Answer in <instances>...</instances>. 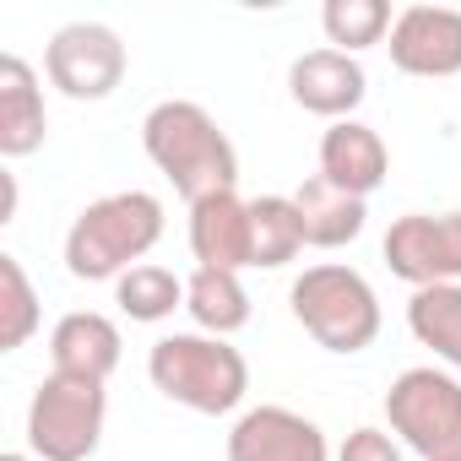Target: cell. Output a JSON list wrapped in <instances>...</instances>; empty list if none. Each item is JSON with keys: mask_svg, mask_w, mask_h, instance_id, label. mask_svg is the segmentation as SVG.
Returning a JSON list of instances; mask_svg holds the SVG:
<instances>
[{"mask_svg": "<svg viewBox=\"0 0 461 461\" xmlns=\"http://www.w3.org/2000/svg\"><path fill=\"white\" fill-rule=\"evenodd\" d=\"M141 147L168 174V185L195 206L206 195H222L240 185V152L228 141V131L190 98H163L141 120Z\"/></svg>", "mask_w": 461, "mask_h": 461, "instance_id": "6da1fadb", "label": "cell"}, {"mask_svg": "<svg viewBox=\"0 0 461 461\" xmlns=\"http://www.w3.org/2000/svg\"><path fill=\"white\" fill-rule=\"evenodd\" d=\"M288 93L299 109L321 114V120H353V109L364 104L369 93V77L358 66V55H342V50H310L288 66Z\"/></svg>", "mask_w": 461, "mask_h": 461, "instance_id": "7c38bea8", "label": "cell"}, {"mask_svg": "<svg viewBox=\"0 0 461 461\" xmlns=\"http://www.w3.org/2000/svg\"><path fill=\"white\" fill-rule=\"evenodd\" d=\"M147 380L174 402L190 407L201 418H222L234 412L250 391V364L228 337H206V331H174L158 337L147 353Z\"/></svg>", "mask_w": 461, "mask_h": 461, "instance_id": "3957f363", "label": "cell"}, {"mask_svg": "<svg viewBox=\"0 0 461 461\" xmlns=\"http://www.w3.org/2000/svg\"><path fill=\"white\" fill-rule=\"evenodd\" d=\"M391 23L396 17H391L385 0H326L321 6V28H326L331 50H342V55H358V50L380 44L391 33Z\"/></svg>", "mask_w": 461, "mask_h": 461, "instance_id": "44dd1931", "label": "cell"}, {"mask_svg": "<svg viewBox=\"0 0 461 461\" xmlns=\"http://www.w3.org/2000/svg\"><path fill=\"white\" fill-rule=\"evenodd\" d=\"M294 206H299V222H304V245L315 250H342L364 234V222H369V201L337 190L331 179H304L294 190Z\"/></svg>", "mask_w": 461, "mask_h": 461, "instance_id": "2e32d148", "label": "cell"}, {"mask_svg": "<svg viewBox=\"0 0 461 461\" xmlns=\"http://www.w3.org/2000/svg\"><path fill=\"white\" fill-rule=\"evenodd\" d=\"M185 310H190L195 331H206V337H234L250 326V294H245L240 272L195 267L185 277Z\"/></svg>", "mask_w": 461, "mask_h": 461, "instance_id": "e0dca14e", "label": "cell"}, {"mask_svg": "<svg viewBox=\"0 0 461 461\" xmlns=\"http://www.w3.org/2000/svg\"><path fill=\"white\" fill-rule=\"evenodd\" d=\"M337 461H402V445H396V439H391L385 429L364 423V429H353V434L342 439Z\"/></svg>", "mask_w": 461, "mask_h": 461, "instance_id": "603a6c76", "label": "cell"}, {"mask_svg": "<svg viewBox=\"0 0 461 461\" xmlns=\"http://www.w3.org/2000/svg\"><path fill=\"white\" fill-rule=\"evenodd\" d=\"M50 136L44 87L23 55H0V158H28Z\"/></svg>", "mask_w": 461, "mask_h": 461, "instance_id": "9a60e30c", "label": "cell"}, {"mask_svg": "<svg viewBox=\"0 0 461 461\" xmlns=\"http://www.w3.org/2000/svg\"><path fill=\"white\" fill-rule=\"evenodd\" d=\"M385 423L423 461H461V380L434 364L402 369L385 391Z\"/></svg>", "mask_w": 461, "mask_h": 461, "instance_id": "5b68a950", "label": "cell"}, {"mask_svg": "<svg viewBox=\"0 0 461 461\" xmlns=\"http://www.w3.org/2000/svg\"><path fill=\"white\" fill-rule=\"evenodd\" d=\"M163 240V201L152 190H114L77 212L66 234V272L77 283H120Z\"/></svg>", "mask_w": 461, "mask_h": 461, "instance_id": "7a4b0ae2", "label": "cell"}, {"mask_svg": "<svg viewBox=\"0 0 461 461\" xmlns=\"http://www.w3.org/2000/svg\"><path fill=\"white\" fill-rule=\"evenodd\" d=\"M0 461H39V456H28V450H6Z\"/></svg>", "mask_w": 461, "mask_h": 461, "instance_id": "cb8c5ba5", "label": "cell"}, {"mask_svg": "<svg viewBox=\"0 0 461 461\" xmlns=\"http://www.w3.org/2000/svg\"><path fill=\"white\" fill-rule=\"evenodd\" d=\"M385 174H391V152H385L375 125H364V120L326 125V136H321V179H331L337 190L369 201L385 185Z\"/></svg>", "mask_w": 461, "mask_h": 461, "instance_id": "4fadbf2b", "label": "cell"}, {"mask_svg": "<svg viewBox=\"0 0 461 461\" xmlns=\"http://www.w3.org/2000/svg\"><path fill=\"white\" fill-rule=\"evenodd\" d=\"M120 326L98 310H71L55 321L50 331V369L55 375H77V380H109L120 369Z\"/></svg>", "mask_w": 461, "mask_h": 461, "instance_id": "5bb4252c", "label": "cell"}, {"mask_svg": "<svg viewBox=\"0 0 461 461\" xmlns=\"http://www.w3.org/2000/svg\"><path fill=\"white\" fill-rule=\"evenodd\" d=\"M39 331V294L17 256H0V353H17Z\"/></svg>", "mask_w": 461, "mask_h": 461, "instance_id": "7402d4cb", "label": "cell"}, {"mask_svg": "<svg viewBox=\"0 0 461 461\" xmlns=\"http://www.w3.org/2000/svg\"><path fill=\"white\" fill-rule=\"evenodd\" d=\"M380 256L412 288L461 283V212H407L385 228Z\"/></svg>", "mask_w": 461, "mask_h": 461, "instance_id": "52a82bcc", "label": "cell"}, {"mask_svg": "<svg viewBox=\"0 0 461 461\" xmlns=\"http://www.w3.org/2000/svg\"><path fill=\"white\" fill-rule=\"evenodd\" d=\"M391 66L402 77H461V12L450 6H407L391 23Z\"/></svg>", "mask_w": 461, "mask_h": 461, "instance_id": "30bf717a", "label": "cell"}, {"mask_svg": "<svg viewBox=\"0 0 461 461\" xmlns=\"http://www.w3.org/2000/svg\"><path fill=\"white\" fill-rule=\"evenodd\" d=\"M250 217H256V267L261 272H277L304 250V222H299L294 195H256Z\"/></svg>", "mask_w": 461, "mask_h": 461, "instance_id": "ffe728a7", "label": "cell"}, {"mask_svg": "<svg viewBox=\"0 0 461 461\" xmlns=\"http://www.w3.org/2000/svg\"><path fill=\"white\" fill-rule=\"evenodd\" d=\"M228 461H331V445L315 418L261 402L228 429Z\"/></svg>", "mask_w": 461, "mask_h": 461, "instance_id": "9c48e42d", "label": "cell"}, {"mask_svg": "<svg viewBox=\"0 0 461 461\" xmlns=\"http://www.w3.org/2000/svg\"><path fill=\"white\" fill-rule=\"evenodd\" d=\"M407 331L450 369H461V283L412 288L407 299Z\"/></svg>", "mask_w": 461, "mask_h": 461, "instance_id": "ac0fdd59", "label": "cell"}, {"mask_svg": "<svg viewBox=\"0 0 461 461\" xmlns=\"http://www.w3.org/2000/svg\"><path fill=\"white\" fill-rule=\"evenodd\" d=\"M104 418H109V391L98 380L50 369L28 402V450L39 461H87L104 439Z\"/></svg>", "mask_w": 461, "mask_h": 461, "instance_id": "8992f818", "label": "cell"}, {"mask_svg": "<svg viewBox=\"0 0 461 461\" xmlns=\"http://www.w3.org/2000/svg\"><path fill=\"white\" fill-rule=\"evenodd\" d=\"M114 304H120V315H131V321H141V326H158V321H168L174 310H185V283L168 272V267H131L120 283H114Z\"/></svg>", "mask_w": 461, "mask_h": 461, "instance_id": "d6986e66", "label": "cell"}, {"mask_svg": "<svg viewBox=\"0 0 461 461\" xmlns=\"http://www.w3.org/2000/svg\"><path fill=\"white\" fill-rule=\"evenodd\" d=\"M44 77L77 104H98L125 82V44L104 23H66L44 44Z\"/></svg>", "mask_w": 461, "mask_h": 461, "instance_id": "ba28073f", "label": "cell"}, {"mask_svg": "<svg viewBox=\"0 0 461 461\" xmlns=\"http://www.w3.org/2000/svg\"><path fill=\"white\" fill-rule=\"evenodd\" d=\"M294 321L326 348V353H364L380 337V299L364 272L342 261H321L288 288Z\"/></svg>", "mask_w": 461, "mask_h": 461, "instance_id": "277c9868", "label": "cell"}, {"mask_svg": "<svg viewBox=\"0 0 461 461\" xmlns=\"http://www.w3.org/2000/svg\"><path fill=\"white\" fill-rule=\"evenodd\" d=\"M190 256L217 272H245L256 267V217L240 190H222L190 206Z\"/></svg>", "mask_w": 461, "mask_h": 461, "instance_id": "8fae6325", "label": "cell"}]
</instances>
